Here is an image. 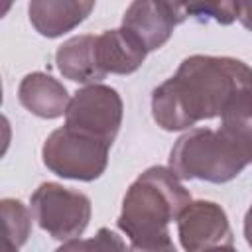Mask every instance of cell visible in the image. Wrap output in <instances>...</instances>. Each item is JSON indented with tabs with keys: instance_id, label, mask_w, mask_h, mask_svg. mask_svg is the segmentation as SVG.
<instances>
[{
	"instance_id": "cell-3",
	"label": "cell",
	"mask_w": 252,
	"mask_h": 252,
	"mask_svg": "<svg viewBox=\"0 0 252 252\" xmlns=\"http://www.w3.org/2000/svg\"><path fill=\"white\" fill-rule=\"evenodd\" d=\"M252 163V140L224 128H191L169 152V169L179 179L228 183Z\"/></svg>"
},
{
	"instance_id": "cell-2",
	"label": "cell",
	"mask_w": 252,
	"mask_h": 252,
	"mask_svg": "<svg viewBox=\"0 0 252 252\" xmlns=\"http://www.w3.org/2000/svg\"><path fill=\"white\" fill-rule=\"evenodd\" d=\"M191 193L181 179L163 165L148 167L126 191L118 228L130 242H154L169 238L167 224L189 207Z\"/></svg>"
},
{
	"instance_id": "cell-20",
	"label": "cell",
	"mask_w": 252,
	"mask_h": 252,
	"mask_svg": "<svg viewBox=\"0 0 252 252\" xmlns=\"http://www.w3.org/2000/svg\"><path fill=\"white\" fill-rule=\"evenodd\" d=\"M4 252H18V248L14 244H10V242H4Z\"/></svg>"
},
{
	"instance_id": "cell-6",
	"label": "cell",
	"mask_w": 252,
	"mask_h": 252,
	"mask_svg": "<svg viewBox=\"0 0 252 252\" xmlns=\"http://www.w3.org/2000/svg\"><path fill=\"white\" fill-rule=\"evenodd\" d=\"M122 114L124 104L116 89L102 83L87 85L71 96L65 126L112 146L122 124Z\"/></svg>"
},
{
	"instance_id": "cell-5",
	"label": "cell",
	"mask_w": 252,
	"mask_h": 252,
	"mask_svg": "<svg viewBox=\"0 0 252 252\" xmlns=\"http://www.w3.org/2000/svg\"><path fill=\"white\" fill-rule=\"evenodd\" d=\"M32 215L41 230L55 240L79 238L91 220V199L59 183L45 181L30 197Z\"/></svg>"
},
{
	"instance_id": "cell-17",
	"label": "cell",
	"mask_w": 252,
	"mask_h": 252,
	"mask_svg": "<svg viewBox=\"0 0 252 252\" xmlns=\"http://www.w3.org/2000/svg\"><path fill=\"white\" fill-rule=\"evenodd\" d=\"M236 20L252 32V0L248 2H236Z\"/></svg>"
},
{
	"instance_id": "cell-13",
	"label": "cell",
	"mask_w": 252,
	"mask_h": 252,
	"mask_svg": "<svg viewBox=\"0 0 252 252\" xmlns=\"http://www.w3.org/2000/svg\"><path fill=\"white\" fill-rule=\"evenodd\" d=\"M4 219V242L14 244L16 248L24 246L32 232V215L26 205L18 199H2L0 203Z\"/></svg>"
},
{
	"instance_id": "cell-16",
	"label": "cell",
	"mask_w": 252,
	"mask_h": 252,
	"mask_svg": "<svg viewBox=\"0 0 252 252\" xmlns=\"http://www.w3.org/2000/svg\"><path fill=\"white\" fill-rule=\"evenodd\" d=\"M128 252H177V250L169 236V238L154 240V242H130Z\"/></svg>"
},
{
	"instance_id": "cell-10",
	"label": "cell",
	"mask_w": 252,
	"mask_h": 252,
	"mask_svg": "<svg viewBox=\"0 0 252 252\" xmlns=\"http://www.w3.org/2000/svg\"><path fill=\"white\" fill-rule=\"evenodd\" d=\"M94 2L77 0H33L28 6L30 22L43 37H61L75 30L93 12Z\"/></svg>"
},
{
	"instance_id": "cell-12",
	"label": "cell",
	"mask_w": 252,
	"mask_h": 252,
	"mask_svg": "<svg viewBox=\"0 0 252 252\" xmlns=\"http://www.w3.org/2000/svg\"><path fill=\"white\" fill-rule=\"evenodd\" d=\"M148 51L122 28L96 35V59L104 75H130L138 71Z\"/></svg>"
},
{
	"instance_id": "cell-7",
	"label": "cell",
	"mask_w": 252,
	"mask_h": 252,
	"mask_svg": "<svg viewBox=\"0 0 252 252\" xmlns=\"http://www.w3.org/2000/svg\"><path fill=\"white\" fill-rule=\"evenodd\" d=\"M185 4L165 0H136L122 16V30L128 32L148 53L159 49L185 22Z\"/></svg>"
},
{
	"instance_id": "cell-14",
	"label": "cell",
	"mask_w": 252,
	"mask_h": 252,
	"mask_svg": "<svg viewBox=\"0 0 252 252\" xmlns=\"http://www.w3.org/2000/svg\"><path fill=\"white\" fill-rule=\"evenodd\" d=\"M55 252H128L124 240L110 228H98L91 238H73L63 242Z\"/></svg>"
},
{
	"instance_id": "cell-8",
	"label": "cell",
	"mask_w": 252,
	"mask_h": 252,
	"mask_svg": "<svg viewBox=\"0 0 252 252\" xmlns=\"http://www.w3.org/2000/svg\"><path fill=\"white\" fill-rule=\"evenodd\" d=\"M177 234L185 252H201L219 244H232V230L224 209L215 201H191L177 219Z\"/></svg>"
},
{
	"instance_id": "cell-11",
	"label": "cell",
	"mask_w": 252,
	"mask_h": 252,
	"mask_svg": "<svg viewBox=\"0 0 252 252\" xmlns=\"http://www.w3.org/2000/svg\"><path fill=\"white\" fill-rule=\"evenodd\" d=\"M55 65L65 79L85 87L96 85L106 77L96 59V35L91 33L75 35L63 41L55 51Z\"/></svg>"
},
{
	"instance_id": "cell-4",
	"label": "cell",
	"mask_w": 252,
	"mask_h": 252,
	"mask_svg": "<svg viewBox=\"0 0 252 252\" xmlns=\"http://www.w3.org/2000/svg\"><path fill=\"white\" fill-rule=\"evenodd\" d=\"M108 144L63 126L45 138L41 158L45 167L63 179L94 181L108 165Z\"/></svg>"
},
{
	"instance_id": "cell-19",
	"label": "cell",
	"mask_w": 252,
	"mask_h": 252,
	"mask_svg": "<svg viewBox=\"0 0 252 252\" xmlns=\"http://www.w3.org/2000/svg\"><path fill=\"white\" fill-rule=\"evenodd\" d=\"M201 252H238L232 244H219V246H211L207 250H201Z\"/></svg>"
},
{
	"instance_id": "cell-15",
	"label": "cell",
	"mask_w": 252,
	"mask_h": 252,
	"mask_svg": "<svg viewBox=\"0 0 252 252\" xmlns=\"http://www.w3.org/2000/svg\"><path fill=\"white\" fill-rule=\"evenodd\" d=\"M185 12L199 22L215 20L217 24L228 26L236 20V2H195L185 4Z\"/></svg>"
},
{
	"instance_id": "cell-1",
	"label": "cell",
	"mask_w": 252,
	"mask_h": 252,
	"mask_svg": "<svg viewBox=\"0 0 252 252\" xmlns=\"http://www.w3.org/2000/svg\"><path fill=\"white\" fill-rule=\"evenodd\" d=\"M252 89V67L234 57L191 55L175 75L152 93V116L167 132L191 130L201 120L220 118L226 106Z\"/></svg>"
},
{
	"instance_id": "cell-9",
	"label": "cell",
	"mask_w": 252,
	"mask_h": 252,
	"mask_svg": "<svg viewBox=\"0 0 252 252\" xmlns=\"http://www.w3.org/2000/svg\"><path fill=\"white\" fill-rule=\"evenodd\" d=\"M18 100L28 112L39 118H45V120L63 116L71 102L69 93L63 87V83H59L55 77L41 73V71L28 73L20 81Z\"/></svg>"
},
{
	"instance_id": "cell-18",
	"label": "cell",
	"mask_w": 252,
	"mask_h": 252,
	"mask_svg": "<svg viewBox=\"0 0 252 252\" xmlns=\"http://www.w3.org/2000/svg\"><path fill=\"white\" fill-rule=\"evenodd\" d=\"M244 238H246L248 246L252 248V205L248 207V211L244 215Z\"/></svg>"
}]
</instances>
